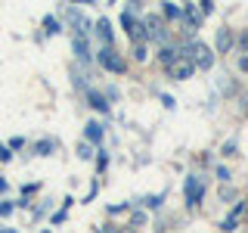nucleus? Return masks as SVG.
<instances>
[{
  "instance_id": "1",
  "label": "nucleus",
  "mask_w": 248,
  "mask_h": 233,
  "mask_svg": "<svg viewBox=\"0 0 248 233\" xmlns=\"http://www.w3.org/2000/svg\"><path fill=\"white\" fill-rule=\"evenodd\" d=\"M180 56H189L192 62H196V68H211V66H214V53H211V47H205L202 41H192L189 47H183Z\"/></svg>"
},
{
  "instance_id": "2",
  "label": "nucleus",
  "mask_w": 248,
  "mask_h": 233,
  "mask_svg": "<svg viewBox=\"0 0 248 233\" xmlns=\"http://www.w3.org/2000/svg\"><path fill=\"white\" fill-rule=\"evenodd\" d=\"M96 59H99V66H103L106 72H115V75H118V72H124V59H121L118 53L112 50V47H103Z\"/></svg>"
},
{
  "instance_id": "3",
  "label": "nucleus",
  "mask_w": 248,
  "mask_h": 233,
  "mask_svg": "<svg viewBox=\"0 0 248 233\" xmlns=\"http://www.w3.org/2000/svg\"><path fill=\"white\" fill-rule=\"evenodd\" d=\"M192 72H196V62H192L189 56H180V59L174 62V66L168 68V75L174 78V81H186V78H189Z\"/></svg>"
},
{
  "instance_id": "4",
  "label": "nucleus",
  "mask_w": 248,
  "mask_h": 233,
  "mask_svg": "<svg viewBox=\"0 0 248 233\" xmlns=\"http://www.w3.org/2000/svg\"><path fill=\"white\" fill-rule=\"evenodd\" d=\"M121 25H124V31H127V34L134 37L137 44H143V37H146V22H137L130 13H124V16H121Z\"/></svg>"
},
{
  "instance_id": "5",
  "label": "nucleus",
  "mask_w": 248,
  "mask_h": 233,
  "mask_svg": "<svg viewBox=\"0 0 248 233\" xmlns=\"http://www.w3.org/2000/svg\"><path fill=\"white\" fill-rule=\"evenodd\" d=\"M202 19H205V13H202L199 3H186L183 6V22H186V31H196L202 25Z\"/></svg>"
},
{
  "instance_id": "6",
  "label": "nucleus",
  "mask_w": 248,
  "mask_h": 233,
  "mask_svg": "<svg viewBox=\"0 0 248 233\" xmlns=\"http://www.w3.org/2000/svg\"><path fill=\"white\" fill-rule=\"evenodd\" d=\"M202 196H205V183H202V177H186V202H189V205H199Z\"/></svg>"
},
{
  "instance_id": "7",
  "label": "nucleus",
  "mask_w": 248,
  "mask_h": 233,
  "mask_svg": "<svg viewBox=\"0 0 248 233\" xmlns=\"http://www.w3.org/2000/svg\"><path fill=\"white\" fill-rule=\"evenodd\" d=\"M242 212H245V202H236V208H232V212H230V215L220 221V227L227 230V233H230V230H236V224H239V215H242Z\"/></svg>"
},
{
  "instance_id": "8",
  "label": "nucleus",
  "mask_w": 248,
  "mask_h": 233,
  "mask_svg": "<svg viewBox=\"0 0 248 233\" xmlns=\"http://www.w3.org/2000/svg\"><path fill=\"white\" fill-rule=\"evenodd\" d=\"M146 34H149V37H155V41H165V22H161V19H155V16H152V19L146 22Z\"/></svg>"
},
{
  "instance_id": "9",
  "label": "nucleus",
  "mask_w": 248,
  "mask_h": 233,
  "mask_svg": "<svg viewBox=\"0 0 248 233\" xmlns=\"http://www.w3.org/2000/svg\"><path fill=\"white\" fill-rule=\"evenodd\" d=\"M230 47H232V31L230 28H220V31H217V50L227 53Z\"/></svg>"
},
{
  "instance_id": "10",
  "label": "nucleus",
  "mask_w": 248,
  "mask_h": 233,
  "mask_svg": "<svg viewBox=\"0 0 248 233\" xmlns=\"http://www.w3.org/2000/svg\"><path fill=\"white\" fill-rule=\"evenodd\" d=\"M96 34L103 37V44H106V47L112 44V25H108V19H99V22H96Z\"/></svg>"
},
{
  "instance_id": "11",
  "label": "nucleus",
  "mask_w": 248,
  "mask_h": 233,
  "mask_svg": "<svg viewBox=\"0 0 248 233\" xmlns=\"http://www.w3.org/2000/svg\"><path fill=\"white\" fill-rule=\"evenodd\" d=\"M84 134H87V140H90V143H99V140H103V124H99V121H90Z\"/></svg>"
},
{
  "instance_id": "12",
  "label": "nucleus",
  "mask_w": 248,
  "mask_h": 233,
  "mask_svg": "<svg viewBox=\"0 0 248 233\" xmlns=\"http://www.w3.org/2000/svg\"><path fill=\"white\" fill-rule=\"evenodd\" d=\"M90 106L99 109V112H106V109H108V103L103 100V93H96V90H90Z\"/></svg>"
},
{
  "instance_id": "13",
  "label": "nucleus",
  "mask_w": 248,
  "mask_h": 233,
  "mask_svg": "<svg viewBox=\"0 0 248 233\" xmlns=\"http://www.w3.org/2000/svg\"><path fill=\"white\" fill-rule=\"evenodd\" d=\"M75 53H78L81 59H87V56H90V53H87V37H84V34H78V41H75Z\"/></svg>"
},
{
  "instance_id": "14",
  "label": "nucleus",
  "mask_w": 248,
  "mask_h": 233,
  "mask_svg": "<svg viewBox=\"0 0 248 233\" xmlns=\"http://www.w3.org/2000/svg\"><path fill=\"white\" fill-rule=\"evenodd\" d=\"M165 16H168V19H183V10L174 6V3H165Z\"/></svg>"
},
{
  "instance_id": "15",
  "label": "nucleus",
  "mask_w": 248,
  "mask_h": 233,
  "mask_svg": "<svg viewBox=\"0 0 248 233\" xmlns=\"http://www.w3.org/2000/svg\"><path fill=\"white\" fill-rule=\"evenodd\" d=\"M44 28H46V34H56V31H59V22L46 16V19H44Z\"/></svg>"
},
{
  "instance_id": "16",
  "label": "nucleus",
  "mask_w": 248,
  "mask_h": 233,
  "mask_svg": "<svg viewBox=\"0 0 248 233\" xmlns=\"http://www.w3.org/2000/svg\"><path fill=\"white\" fill-rule=\"evenodd\" d=\"M53 150V140H41V143H37V155H46Z\"/></svg>"
},
{
  "instance_id": "17",
  "label": "nucleus",
  "mask_w": 248,
  "mask_h": 233,
  "mask_svg": "<svg viewBox=\"0 0 248 233\" xmlns=\"http://www.w3.org/2000/svg\"><path fill=\"white\" fill-rule=\"evenodd\" d=\"M78 155H81V159H90V143H81V146H78Z\"/></svg>"
},
{
  "instance_id": "18",
  "label": "nucleus",
  "mask_w": 248,
  "mask_h": 233,
  "mask_svg": "<svg viewBox=\"0 0 248 233\" xmlns=\"http://www.w3.org/2000/svg\"><path fill=\"white\" fill-rule=\"evenodd\" d=\"M134 56H137L140 62L146 59V44H137V47H134Z\"/></svg>"
},
{
  "instance_id": "19",
  "label": "nucleus",
  "mask_w": 248,
  "mask_h": 233,
  "mask_svg": "<svg viewBox=\"0 0 248 233\" xmlns=\"http://www.w3.org/2000/svg\"><path fill=\"white\" fill-rule=\"evenodd\" d=\"M6 215H13V205H10V202H3V205H0V217H6Z\"/></svg>"
},
{
  "instance_id": "20",
  "label": "nucleus",
  "mask_w": 248,
  "mask_h": 233,
  "mask_svg": "<svg viewBox=\"0 0 248 233\" xmlns=\"http://www.w3.org/2000/svg\"><path fill=\"white\" fill-rule=\"evenodd\" d=\"M232 152H236V143H232V140H230V143H223V155H232Z\"/></svg>"
},
{
  "instance_id": "21",
  "label": "nucleus",
  "mask_w": 248,
  "mask_h": 233,
  "mask_svg": "<svg viewBox=\"0 0 248 233\" xmlns=\"http://www.w3.org/2000/svg\"><path fill=\"white\" fill-rule=\"evenodd\" d=\"M158 202H161V196H149V199L143 202V205H149V208H155V205H158Z\"/></svg>"
},
{
  "instance_id": "22",
  "label": "nucleus",
  "mask_w": 248,
  "mask_h": 233,
  "mask_svg": "<svg viewBox=\"0 0 248 233\" xmlns=\"http://www.w3.org/2000/svg\"><path fill=\"white\" fill-rule=\"evenodd\" d=\"M217 177H220V181L227 183V181H230V171H227V168H217Z\"/></svg>"
},
{
  "instance_id": "23",
  "label": "nucleus",
  "mask_w": 248,
  "mask_h": 233,
  "mask_svg": "<svg viewBox=\"0 0 248 233\" xmlns=\"http://www.w3.org/2000/svg\"><path fill=\"white\" fill-rule=\"evenodd\" d=\"M199 6H202V13H205V16L214 10V3H211V0H205V3H199Z\"/></svg>"
},
{
  "instance_id": "24",
  "label": "nucleus",
  "mask_w": 248,
  "mask_h": 233,
  "mask_svg": "<svg viewBox=\"0 0 248 233\" xmlns=\"http://www.w3.org/2000/svg\"><path fill=\"white\" fill-rule=\"evenodd\" d=\"M232 196H236V193H232V190H227V186H223V190H220V199H227V202H230Z\"/></svg>"
},
{
  "instance_id": "25",
  "label": "nucleus",
  "mask_w": 248,
  "mask_h": 233,
  "mask_svg": "<svg viewBox=\"0 0 248 233\" xmlns=\"http://www.w3.org/2000/svg\"><path fill=\"white\" fill-rule=\"evenodd\" d=\"M239 68H245V72H248V56H242V59H239Z\"/></svg>"
},
{
  "instance_id": "26",
  "label": "nucleus",
  "mask_w": 248,
  "mask_h": 233,
  "mask_svg": "<svg viewBox=\"0 0 248 233\" xmlns=\"http://www.w3.org/2000/svg\"><path fill=\"white\" fill-rule=\"evenodd\" d=\"M0 233H19V230H10V227H3V230H0Z\"/></svg>"
},
{
  "instance_id": "27",
  "label": "nucleus",
  "mask_w": 248,
  "mask_h": 233,
  "mask_svg": "<svg viewBox=\"0 0 248 233\" xmlns=\"http://www.w3.org/2000/svg\"><path fill=\"white\" fill-rule=\"evenodd\" d=\"M99 233H115V230H112V227H103V230H99Z\"/></svg>"
},
{
  "instance_id": "28",
  "label": "nucleus",
  "mask_w": 248,
  "mask_h": 233,
  "mask_svg": "<svg viewBox=\"0 0 248 233\" xmlns=\"http://www.w3.org/2000/svg\"><path fill=\"white\" fill-rule=\"evenodd\" d=\"M121 233H137V230H134V227H127V230H121Z\"/></svg>"
},
{
  "instance_id": "29",
  "label": "nucleus",
  "mask_w": 248,
  "mask_h": 233,
  "mask_svg": "<svg viewBox=\"0 0 248 233\" xmlns=\"http://www.w3.org/2000/svg\"><path fill=\"white\" fill-rule=\"evenodd\" d=\"M245 103H248V97H245ZM245 109H248V106H245Z\"/></svg>"
},
{
  "instance_id": "30",
  "label": "nucleus",
  "mask_w": 248,
  "mask_h": 233,
  "mask_svg": "<svg viewBox=\"0 0 248 233\" xmlns=\"http://www.w3.org/2000/svg\"><path fill=\"white\" fill-rule=\"evenodd\" d=\"M44 233H46V230H44Z\"/></svg>"
}]
</instances>
